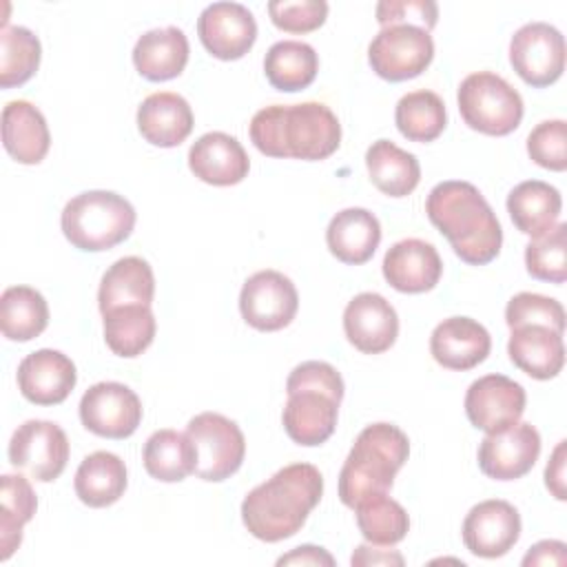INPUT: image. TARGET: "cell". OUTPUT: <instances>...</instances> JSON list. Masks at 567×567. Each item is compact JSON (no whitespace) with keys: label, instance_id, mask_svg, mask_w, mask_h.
Masks as SVG:
<instances>
[{"label":"cell","instance_id":"obj_1","mask_svg":"<svg viewBox=\"0 0 567 567\" xmlns=\"http://www.w3.org/2000/svg\"><path fill=\"white\" fill-rule=\"evenodd\" d=\"M321 494V472L310 463H290L246 494L241 520L255 538L279 543L303 527Z\"/></svg>","mask_w":567,"mask_h":567},{"label":"cell","instance_id":"obj_2","mask_svg":"<svg viewBox=\"0 0 567 567\" xmlns=\"http://www.w3.org/2000/svg\"><path fill=\"white\" fill-rule=\"evenodd\" d=\"M425 213L461 261L485 266L501 252L503 228L474 184L461 179L436 184L425 199Z\"/></svg>","mask_w":567,"mask_h":567},{"label":"cell","instance_id":"obj_11","mask_svg":"<svg viewBox=\"0 0 567 567\" xmlns=\"http://www.w3.org/2000/svg\"><path fill=\"white\" fill-rule=\"evenodd\" d=\"M299 308L295 284L279 270L250 275L239 292V312L248 326L261 332L286 328Z\"/></svg>","mask_w":567,"mask_h":567},{"label":"cell","instance_id":"obj_34","mask_svg":"<svg viewBox=\"0 0 567 567\" xmlns=\"http://www.w3.org/2000/svg\"><path fill=\"white\" fill-rule=\"evenodd\" d=\"M142 458L153 478L162 483H177L188 474H195L197 452L186 432L157 430L146 439Z\"/></svg>","mask_w":567,"mask_h":567},{"label":"cell","instance_id":"obj_39","mask_svg":"<svg viewBox=\"0 0 567 567\" xmlns=\"http://www.w3.org/2000/svg\"><path fill=\"white\" fill-rule=\"evenodd\" d=\"M42 47L27 27H4L0 31V86L11 89L29 82L40 66Z\"/></svg>","mask_w":567,"mask_h":567},{"label":"cell","instance_id":"obj_48","mask_svg":"<svg viewBox=\"0 0 567 567\" xmlns=\"http://www.w3.org/2000/svg\"><path fill=\"white\" fill-rule=\"evenodd\" d=\"M350 563L354 567H368V565H403V556L396 549H379V547H370V545H359L350 558Z\"/></svg>","mask_w":567,"mask_h":567},{"label":"cell","instance_id":"obj_38","mask_svg":"<svg viewBox=\"0 0 567 567\" xmlns=\"http://www.w3.org/2000/svg\"><path fill=\"white\" fill-rule=\"evenodd\" d=\"M357 527L372 545H396L408 536L410 516L401 503L383 494L363 498L357 507Z\"/></svg>","mask_w":567,"mask_h":567},{"label":"cell","instance_id":"obj_25","mask_svg":"<svg viewBox=\"0 0 567 567\" xmlns=\"http://www.w3.org/2000/svg\"><path fill=\"white\" fill-rule=\"evenodd\" d=\"M2 144L18 164H40L51 146L44 115L27 100H11L2 109Z\"/></svg>","mask_w":567,"mask_h":567},{"label":"cell","instance_id":"obj_7","mask_svg":"<svg viewBox=\"0 0 567 567\" xmlns=\"http://www.w3.org/2000/svg\"><path fill=\"white\" fill-rule=\"evenodd\" d=\"M186 434L195 445V476L219 483L230 478L244 463L246 439L235 421L219 412H202L186 425Z\"/></svg>","mask_w":567,"mask_h":567},{"label":"cell","instance_id":"obj_21","mask_svg":"<svg viewBox=\"0 0 567 567\" xmlns=\"http://www.w3.org/2000/svg\"><path fill=\"white\" fill-rule=\"evenodd\" d=\"M492 337L483 323L470 317L443 319L430 337V352L434 361L447 370H472L487 359Z\"/></svg>","mask_w":567,"mask_h":567},{"label":"cell","instance_id":"obj_22","mask_svg":"<svg viewBox=\"0 0 567 567\" xmlns=\"http://www.w3.org/2000/svg\"><path fill=\"white\" fill-rule=\"evenodd\" d=\"M188 168L206 184L233 186L248 175L250 159L237 137L210 131L193 142L188 151Z\"/></svg>","mask_w":567,"mask_h":567},{"label":"cell","instance_id":"obj_6","mask_svg":"<svg viewBox=\"0 0 567 567\" xmlns=\"http://www.w3.org/2000/svg\"><path fill=\"white\" fill-rule=\"evenodd\" d=\"M463 122L485 135H509L523 120L520 93L498 73L476 71L470 73L456 93Z\"/></svg>","mask_w":567,"mask_h":567},{"label":"cell","instance_id":"obj_36","mask_svg":"<svg viewBox=\"0 0 567 567\" xmlns=\"http://www.w3.org/2000/svg\"><path fill=\"white\" fill-rule=\"evenodd\" d=\"M49 306L31 286H9L0 297V330L9 341H31L44 332Z\"/></svg>","mask_w":567,"mask_h":567},{"label":"cell","instance_id":"obj_37","mask_svg":"<svg viewBox=\"0 0 567 567\" xmlns=\"http://www.w3.org/2000/svg\"><path fill=\"white\" fill-rule=\"evenodd\" d=\"M394 122L405 140L425 144L434 142L445 131L447 111L434 91H410L396 102Z\"/></svg>","mask_w":567,"mask_h":567},{"label":"cell","instance_id":"obj_32","mask_svg":"<svg viewBox=\"0 0 567 567\" xmlns=\"http://www.w3.org/2000/svg\"><path fill=\"white\" fill-rule=\"evenodd\" d=\"M319 71L317 51L301 40H279L264 58V73L277 91L295 93L308 89Z\"/></svg>","mask_w":567,"mask_h":567},{"label":"cell","instance_id":"obj_9","mask_svg":"<svg viewBox=\"0 0 567 567\" xmlns=\"http://www.w3.org/2000/svg\"><path fill=\"white\" fill-rule=\"evenodd\" d=\"M69 461L64 430L44 419H29L11 434L9 463L40 483L55 481Z\"/></svg>","mask_w":567,"mask_h":567},{"label":"cell","instance_id":"obj_41","mask_svg":"<svg viewBox=\"0 0 567 567\" xmlns=\"http://www.w3.org/2000/svg\"><path fill=\"white\" fill-rule=\"evenodd\" d=\"M505 323L509 328L518 326H547L551 330H565V308L554 297L538 292H518L507 301Z\"/></svg>","mask_w":567,"mask_h":567},{"label":"cell","instance_id":"obj_4","mask_svg":"<svg viewBox=\"0 0 567 567\" xmlns=\"http://www.w3.org/2000/svg\"><path fill=\"white\" fill-rule=\"evenodd\" d=\"M408 454V434L396 425L372 423L363 427L339 472L341 503L354 509L363 498L388 492Z\"/></svg>","mask_w":567,"mask_h":567},{"label":"cell","instance_id":"obj_17","mask_svg":"<svg viewBox=\"0 0 567 567\" xmlns=\"http://www.w3.org/2000/svg\"><path fill=\"white\" fill-rule=\"evenodd\" d=\"M343 332L359 352L381 354L399 337L396 310L379 292H359L343 310Z\"/></svg>","mask_w":567,"mask_h":567},{"label":"cell","instance_id":"obj_46","mask_svg":"<svg viewBox=\"0 0 567 567\" xmlns=\"http://www.w3.org/2000/svg\"><path fill=\"white\" fill-rule=\"evenodd\" d=\"M567 545L563 540H540L523 556V565H565Z\"/></svg>","mask_w":567,"mask_h":567},{"label":"cell","instance_id":"obj_16","mask_svg":"<svg viewBox=\"0 0 567 567\" xmlns=\"http://www.w3.org/2000/svg\"><path fill=\"white\" fill-rule=\"evenodd\" d=\"M465 547L478 558H501L520 538L518 509L501 498L481 501L474 505L461 527Z\"/></svg>","mask_w":567,"mask_h":567},{"label":"cell","instance_id":"obj_31","mask_svg":"<svg viewBox=\"0 0 567 567\" xmlns=\"http://www.w3.org/2000/svg\"><path fill=\"white\" fill-rule=\"evenodd\" d=\"M365 166L372 184L388 197L410 195L421 179L416 155L403 151L390 140H377L365 151Z\"/></svg>","mask_w":567,"mask_h":567},{"label":"cell","instance_id":"obj_13","mask_svg":"<svg viewBox=\"0 0 567 567\" xmlns=\"http://www.w3.org/2000/svg\"><path fill=\"white\" fill-rule=\"evenodd\" d=\"M525 390L505 374H485L470 383L465 392V414L485 434L503 432L518 423L525 412Z\"/></svg>","mask_w":567,"mask_h":567},{"label":"cell","instance_id":"obj_49","mask_svg":"<svg viewBox=\"0 0 567 567\" xmlns=\"http://www.w3.org/2000/svg\"><path fill=\"white\" fill-rule=\"evenodd\" d=\"M277 565H326V567H332L334 565V558L323 549V547H317V545H299L295 547L290 554L281 556L277 560Z\"/></svg>","mask_w":567,"mask_h":567},{"label":"cell","instance_id":"obj_18","mask_svg":"<svg viewBox=\"0 0 567 567\" xmlns=\"http://www.w3.org/2000/svg\"><path fill=\"white\" fill-rule=\"evenodd\" d=\"M286 392L288 401L281 414L286 434L306 447L326 443L337 427L341 399L319 388H292Z\"/></svg>","mask_w":567,"mask_h":567},{"label":"cell","instance_id":"obj_8","mask_svg":"<svg viewBox=\"0 0 567 567\" xmlns=\"http://www.w3.org/2000/svg\"><path fill=\"white\" fill-rule=\"evenodd\" d=\"M434 58L430 31L414 24H390L372 38L368 62L388 82H403L421 75Z\"/></svg>","mask_w":567,"mask_h":567},{"label":"cell","instance_id":"obj_24","mask_svg":"<svg viewBox=\"0 0 567 567\" xmlns=\"http://www.w3.org/2000/svg\"><path fill=\"white\" fill-rule=\"evenodd\" d=\"M509 361L532 379H554L565 365L563 332L547 326H518L512 328L507 341Z\"/></svg>","mask_w":567,"mask_h":567},{"label":"cell","instance_id":"obj_35","mask_svg":"<svg viewBox=\"0 0 567 567\" xmlns=\"http://www.w3.org/2000/svg\"><path fill=\"white\" fill-rule=\"evenodd\" d=\"M38 509L35 492L27 476L2 474L0 478V560H9L22 543V527Z\"/></svg>","mask_w":567,"mask_h":567},{"label":"cell","instance_id":"obj_29","mask_svg":"<svg viewBox=\"0 0 567 567\" xmlns=\"http://www.w3.org/2000/svg\"><path fill=\"white\" fill-rule=\"evenodd\" d=\"M155 295L153 268L142 257H122L102 275L97 290V306L104 315L111 308L144 303L151 306Z\"/></svg>","mask_w":567,"mask_h":567},{"label":"cell","instance_id":"obj_47","mask_svg":"<svg viewBox=\"0 0 567 567\" xmlns=\"http://www.w3.org/2000/svg\"><path fill=\"white\" fill-rule=\"evenodd\" d=\"M545 485L558 501L567 498V494H565V441H560L551 452V458L545 467Z\"/></svg>","mask_w":567,"mask_h":567},{"label":"cell","instance_id":"obj_27","mask_svg":"<svg viewBox=\"0 0 567 567\" xmlns=\"http://www.w3.org/2000/svg\"><path fill=\"white\" fill-rule=\"evenodd\" d=\"M381 241V224L374 213L365 208H343L339 210L328 228L326 244L328 250L343 264L359 266L372 259Z\"/></svg>","mask_w":567,"mask_h":567},{"label":"cell","instance_id":"obj_15","mask_svg":"<svg viewBox=\"0 0 567 567\" xmlns=\"http://www.w3.org/2000/svg\"><path fill=\"white\" fill-rule=\"evenodd\" d=\"M197 35L213 58L239 60L257 40V22L239 2H213L197 18Z\"/></svg>","mask_w":567,"mask_h":567},{"label":"cell","instance_id":"obj_44","mask_svg":"<svg viewBox=\"0 0 567 567\" xmlns=\"http://www.w3.org/2000/svg\"><path fill=\"white\" fill-rule=\"evenodd\" d=\"M439 20V7L432 0H381L377 4V22L390 24H414L430 31Z\"/></svg>","mask_w":567,"mask_h":567},{"label":"cell","instance_id":"obj_33","mask_svg":"<svg viewBox=\"0 0 567 567\" xmlns=\"http://www.w3.org/2000/svg\"><path fill=\"white\" fill-rule=\"evenodd\" d=\"M104 341L117 357H140L155 339V317L151 306L128 303L106 310L104 315Z\"/></svg>","mask_w":567,"mask_h":567},{"label":"cell","instance_id":"obj_45","mask_svg":"<svg viewBox=\"0 0 567 567\" xmlns=\"http://www.w3.org/2000/svg\"><path fill=\"white\" fill-rule=\"evenodd\" d=\"M292 388H319L326 390L330 394H334L337 399H343V379L337 372L334 365L326 363V361H303L299 363L286 381V390Z\"/></svg>","mask_w":567,"mask_h":567},{"label":"cell","instance_id":"obj_30","mask_svg":"<svg viewBox=\"0 0 567 567\" xmlns=\"http://www.w3.org/2000/svg\"><path fill=\"white\" fill-rule=\"evenodd\" d=\"M126 465L113 452H93L82 458L75 472V494L89 507H109L124 496Z\"/></svg>","mask_w":567,"mask_h":567},{"label":"cell","instance_id":"obj_42","mask_svg":"<svg viewBox=\"0 0 567 567\" xmlns=\"http://www.w3.org/2000/svg\"><path fill=\"white\" fill-rule=\"evenodd\" d=\"M529 157L547 171L567 168V124L565 120H545L527 135Z\"/></svg>","mask_w":567,"mask_h":567},{"label":"cell","instance_id":"obj_43","mask_svg":"<svg viewBox=\"0 0 567 567\" xmlns=\"http://www.w3.org/2000/svg\"><path fill=\"white\" fill-rule=\"evenodd\" d=\"M270 20L277 29L288 33H310L328 18L326 0H272L268 2Z\"/></svg>","mask_w":567,"mask_h":567},{"label":"cell","instance_id":"obj_12","mask_svg":"<svg viewBox=\"0 0 567 567\" xmlns=\"http://www.w3.org/2000/svg\"><path fill=\"white\" fill-rule=\"evenodd\" d=\"M82 425L104 439H126L142 423V401L124 383L100 381L80 399Z\"/></svg>","mask_w":567,"mask_h":567},{"label":"cell","instance_id":"obj_40","mask_svg":"<svg viewBox=\"0 0 567 567\" xmlns=\"http://www.w3.org/2000/svg\"><path fill=\"white\" fill-rule=\"evenodd\" d=\"M525 266L534 279L563 284L567 279V224H556L525 246Z\"/></svg>","mask_w":567,"mask_h":567},{"label":"cell","instance_id":"obj_10","mask_svg":"<svg viewBox=\"0 0 567 567\" xmlns=\"http://www.w3.org/2000/svg\"><path fill=\"white\" fill-rule=\"evenodd\" d=\"M509 62L529 86H549L565 71V38L549 22H527L512 35Z\"/></svg>","mask_w":567,"mask_h":567},{"label":"cell","instance_id":"obj_19","mask_svg":"<svg viewBox=\"0 0 567 567\" xmlns=\"http://www.w3.org/2000/svg\"><path fill=\"white\" fill-rule=\"evenodd\" d=\"M75 363L60 350H35L18 365V388L35 405L62 403L75 388Z\"/></svg>","mask_w":567,"mask_h":567},{"label":"cell","instance_id":"obj_26","mask_svg":"<svg viewBox=\"0 0 567 567\" xmlns=\"http://www.w3.org/2000/svg\"><path fill=\"white\" fill-rule=\"evenodd\" d=\"M188 38L177 27H162L142 33L133 47L137 73L151 82L177 78L188 62Z\"/></svg>","mask_w":567,"mask_h":567},{"label":"cell","instance_id":"obj_3","mask_svg":"<svg viewBox=\"0 0 567 567\" xmlns=\"http://www.w3.org/2000/svg\"><path fill=\"white\" fill-rule=\"evenodd\" d=\"M250 140L268 157L319 162L341 144V124L321 102L272 104L250 120Z\"/></svg>","mask_w":567,"mask_h":567},{"label":"cell","instance_id":"obj_20","mask_svg":"<svg viewBox=\"0 0 567 567\" xmlns=\"http://www.w3.org/2000/svg\"><path fill=\"white\" fill-rule=\"evenodd\" d=\"M385 281L405 295H419L432 290L441 275L443 261L430 241L410 237L388 248L383 257Z\"/></svg>","mask_w":567,"mask_h":567},{"label":"cell","instance_id":"obj_23","mask_svg":"<svg viewBox=\"0 0 567 567\" xmlns=\"http://www.w3.org/2000/svg\"><path fill=\"white\" fill-rule=\"evenodd\" d=\"M190 104L173 91H157L137 106V128L142 137L159 148L179 146L193 131Z\"/></svg>","mask_w":567,"mask_h":567},{"label":"cell","instance_id":"obj_14","mask_svg":"<svg viewBox=\"0 0 567 567\" xmlns=\"http://www.w3.org/2000/svg\"><path fill=\"white\" fill-rule=\"evenodd\" d=\"M540 456V434L532 423H514L503 432L487 434L478 445V467L494 481L525 476Z\"/></svg>","mask_w":567,"mask_h":567},{"label":"cell","instance_id":"obj_28","mask_svg":"<svg viewBox=\"0 0 567 567\" xmlns=\"http://www.w3.org/2000/svg\"><path fill=\"white\" fill-rule=\"evenodd\" d=\"M560 208L563 197L558 188L540 179L520 182L507 195V213L514 226L532 239L545 235L558 224Z\"/></svg>","mask_w":567,"mask_h":567},{"label":"cell","instance_id":"obj_5","mask_svg":"<svg viewBox=\"0 0 567 567\" xmlns=\"http://www.w3.org/2000/svg\"><path fill=\"white\" fill-rule=\"evenodd\" d=\"M133 204L113 190H86L66 202L60 226L78 250L100 252L122 244L135 228Z\"/></svg>","mask_w":567,"mask_h":567}]
</instances>
